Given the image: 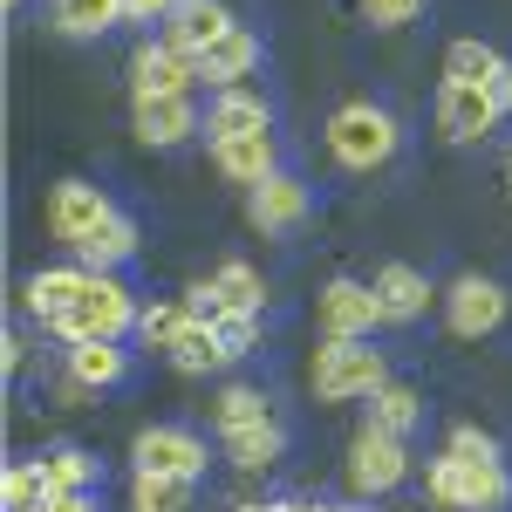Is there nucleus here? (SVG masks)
I'll use <instances>...</instances> for the list:
<instances>
[{
    "label": "nucleus",
    "instance_id": "41",
    "mask_svg": "<svg viewBox=\"0 0 512 512\" xmlns=\"http://www.w3.org/2000/svg\"><path fill=\"white\" fill-rule=\"evenodd\" d=\"M506 185H512V158H506Z\"/></svg>",
    "mask_w": 512,
    "mask_h": 512
},
{
    "label": "nucleus",
    "instance_id": "29",
    "mask_svg": "<svg viewBox=\"0 0 512 512\" xmlns=\"http://www.w3.org/2000/svg\"><path fill=\"white\" fill-rule=\"evenodd\" d=\"M212 287H219V308H226V315H260V308H267V287H260V274H253L246 260H226V267L212 274Z\"/></svg>",
    "mask_w": 512,
    "mask_h": 512
},
{
    "label": "nucleus",
    "instance_id": "35",
    "mask_svg": "<svg viewBox=\"0 0 512 512\" xmlns=\"http://www.w3.org/2000/svg\"><path fill=\"white\" fill-rule=\"evenodd\" d=\"M117 7H123V21H171L178 0H117Z\"/></svg>",
    "mask_w": 512,
    "mask_h": 512
},
{
    "label": "nucleus",
    "instance_id": "39",
    "mask_svg": "<svg viewBox=\"0 0 512 512\" xmlns=\"http://www.w3.org/2000/svg\"><path fill=\"white\" fill-rule=\"evenodd\" d=\"M233 512H280V506H233Z\"/></svg>",
    "mask_w": 512,
    "mask_h": 512
},
{
    "label": "nucleus",
    "instance_id": "15",
    "mask_svg": "<svg viewBox=\"0 0 512 512\" xmlns=\"http://www.w3.org/2000/svg\"><path fill=\"white\" fill-rule=\"evenodd\" d=\"M212 164L233 178V185H267L280 171V151H274V130H253V137H226V144H212Z\"/></svg>",
    "mask_w": 512,
    "mask_h": 512
},
{
    "label": "nucleus",
    "instance_id": "20",
    "mask_svg": "<svg viewBox=\"0 0 512 512\" xmlns=\"http://www.w3.org/2000/svg\"><path fill=\"white\" fill-rule=\"evenodd\" d=\"M506 69H512V62L492 48V41L465 35V41H451V48H444V82H478V89H492Z\"/></svg>",
    "mask_w": 512,
    "mask_h": 512
},
{
    "label": "nucleus",
    "instance_id": "17",
    "mask_svg": "<svg viewBox=\"0 0 512 512\" xmlns=\"http://www.w3.org/2000/svg\"><path fill=\"white\" fill-rule=\"evenodd\" d=\"M82 274H89V267H41V274H28V287H21L28 315H35L41 328H55V321L69 315V301L82 294Z\"/></svg>",
    "mask_w": 512,
    "mask_h": 512
},
{
    "label": "nucleus",
    "instance_id": "34",
    "mask_svg": "<svg viewBox=\"0 0 512 512\" xmlns=\"http://www.w3.org/2000/svg\"><path fill=\"white\" fill-rule=\"evenodd\" d=\"M444 451H458V458H499V444L478 431V424H458V431L444 437Z\"/></svg>",
    "mask_w": 512,
    "mask_h": 512
},
{
    "label": "nucleus",
    "instance_id": "36",
    "mask_svg": "<svg viewBox=\"0 0 512 512\" xmlns=\"http://www.w3.org/2000/svg\"><path fill=\"white\" fill-rule=\"evenodd\" d=\"M41 512H96V492H55Z\"/></svg>",
    "mask_w": 512,
    "mask_h": 512
},
{
    "label": "nucleus",
    "instance_id": "10",
    "mask_svg": "<svg viewBox=\"0 0 512 512\" xmlns=\"http://www.w3.org/2000/svg\"><path fill=\"white\" fill-rule=\"evenodd\" d=\"M499 117L506 110L492 103V89H478V82H437V130L451 144H478Z\"/></svg>",
    "mask_w": 512,
    "mask_h": 512
},
{
    "label": "nucleus",
    "instance_id": "28",
    "mask_svg": "<svg viewBox=\"0 0 512 512\" xmlns=\"http://www.w3.org/2000/svg\"><path fill=\"white\" fill-rule=\"evenodd\" d=\"M55 499L48 492V478H41V458H14L7 478H0V512H41Z\"/></svg>",
    "mask_w": 512,
    "mask_h": 512
},
{
    "label": "nucleus",
    "instance_id": "16",
    "mask_svg": "<svg viewBox=\"0 0 512 512\" xmlns=\"http://www.w3.org/2000/svg\"><path fill=\"white\" fill-rule=\"evenodd\" d=\"M253 130H274L267 103H260L253 89H219V96H212V110H205V137H212V144H226V137H253Z\"/></svg>",
    "mask_w": 512,
    "mask_h": 512
},
{
    "label": "nucleus",
    "instance_id": "3",
    "mask_svg": "<svg viewBox=\"0 0 512 512\" xmlns=\"http://www.w3.org/2000/svg\"><path fill=\"white\" fill-rule=\"evenodd\" d=\"M390 383V362L383 349H369V342H342V335H321L315 362H308V390L321 403H355V396H376Z\"/></svg>",
    "mask_w": 512,
    "mask_h": 512
},
{
    "label": "nucleus",
    "instance_id": "9",
    "mask_svg": "<svg viewBox=\"0 0 512 512\" xmlns=\"http://www.w3.org/2000/svg\"><path fill=\"white\" fill-rule=\"evenodd\" d=\"M192 82H198V62L192 55H178L171 41H144L137 55H130V96L144 103V96H192Z\"/></svg>",
    "mask_w": 512,
    "mask_h": 512
},
{
    "label": "nucleus",
    "instance_id": "12",
    "mask_svg": "<svg viewBox=\"0 0 512 512\" xmlns=\"http://www.w3.org/2000/svg\"><path fill=\"white\" fill-rule=\"evenodd\" d=\"M130 130H137V144L171 151V144H185L192 130H205V123H198L192 96H144V103H130Z\"/></svg>",
    "mask_w": 512,
    "mask_h": 512
},
{
    "label": "nucleus",
    "instance_id": "2",
    "mask_svg": "<svg viewBox=\"0 0 512 512\" xmlns=\"http://www.w3.org/2000/svg\"><path fill=\"white\" fill-rule=\"evenodd\" d=\"M137 301H130V287L117 274H82V294L69 301V315L55 321V335L76 349V342H123V335H137Z\"/></svg>",
    "mask_w": 512,
    "mask_h": 512
},
{
    "label": "nucleus",
    "instance_id": "22",
    "mask_svg": "<svg viewBox=\"0 0 512 512\" xmlns=\"http://www.w3.org/2000/svg\"><path fill=\"white\" fill-rule=\"evenodd\" d=\"M41 478H48V492H96L103 465L89 451H76V444H55V451H41Z\"/></svg>",
    "mask_w": 512,
    "mask_h": 512
},
{
    "label": "nucleus",
    "instance_id": "7",
    "mask_svg": "<svg viewBox=\"0 0 512 512\" xmlns=\"http://www.w3.org/2000/svg\"><path fill=\"white\" fill-rule=\"evenodd\" d=\"M315 321H321V335L369 342V328H383V301H376L369 280H328L315 294Z\"/></svg>",
    "mask_w": 512,
    "mask_h": 512
},
{
    "label": "nucleus",
    "instance_id": "18",
    "mask_svg": "<svg viewBox=\"0 0 512 512\" xmlns=\"http://www.w3.org/2000/svg\"><path fill=\"white\" fill-rule=\"evenodd\" d=\"M253 69H260V35H246V28H233L226 41H212L198 55V76L212 89H239V76H253Z\"/></svg>",
    "mask_w": 512,
    "mask_h": 512
},
{
    "label": "nucleus",
    "instance_id": "11",
    "mask_svg": "<svg viewBox=\"0 0 512 512\" xmlns=\"http://www.w3.org/2000/svg\"><path fill=\"white\" fill-rule=\"evenodd\" d=\"M233 28H239V21H233V7H226V0H178V7H171V21H164V41H171L178 55H192V62H198L212 41H226Z\"/></svg>",
    "mask_w": 512,
    "mask_h": 512
},
{
    "label": "nucleus",
    "instance_id": "14",
    "mask_svg": "<svg viewBox=\"0 0 512 512\" xmlns=\"http://www.w3.org/2000/svg\"><path fill=\"white\" fill-rule=\"evenodd\" d=\"M246 219H253L260 233H294V226L308 219V185H301V178H287V171H274L267 185H253V192H246Z\"/></svg>",
    "mask_w": 512,
    "mask_h": 512
},
{
    "label": "nucleus",
    "instance_id": "31",
    "mask_svg": "<svg viewBox=\"0 0 512 512\" xmlns=\"http://www.w3.org/2000/svg\"><path fill=\"white\" fill-rule=\"evenodd\" d=\"M185 321H192V308H185V301H151V308L137 315V342L171 355V342L185 335Z\"/></svg>",
    "mask_w": 512,
    "mask_h": 512
},
{
    "label": "nucleus",
    "instance_id": "21",
    "mask_svg": "<svg viewBox=\"0 0 512 512\" xmlns=\"http://www.w3.org/2000/svg\"><path fill=\"white\" fill-rule=\"evenodd\" d=\"M123 369H130V355L117 342H76L69 349V383L76 390H110V383H123Z\"/></svg>",
    "mask_w": 512,
    "mask_h": 512
},
{
    "label": "nucleus",
    "instance_id": "30",
    "mask_svg": "<svg viewBox=\"0 0 512 512\" xmlns=\"http://www.w3.org/2000/svg\"><path fill=\"white\" fill-rule=\"evenodd\" d=\"M192 478H144L137 472V485H130V512H192Z\"/></svg>",
    "mask_w": 512,
    "mask_h": 512
},
{
    "label": "nucleus",
    "instance_id": "6",
    "mask_svg": "<svg viewBox=\"0 0 512 512\" xmlns=\"http://www.w3.org/2000/svg\"><path fill=\"white\" fill-rule=\"evenodd\" d=\"M130 465L144 478H205V437H192L185 424H151L130 444Z\"/></svg>",
    "mask_w": 512,
    "mask_h": 512
},
{
    "label": "nucleus",
    "instance_id": "5",
    "mask_svg": "<svg viewBox=\"0 0 512 512\" xmlns=\"http://www.w3.org/2000/svg\"><path fill=\"white\" fill-rule=\"evenodd\" d=\"M403 478H410V444L396 431H383V424H362L349 437V492L355 499H383Z\"/></svg>",
    "mask_w": 512,
    "mask_h": 512
},
{
    "label": "nucleus",
    "instance_id": "26",
    "mask_svg": "<svg viewBox=\"0 0 512 512\" xmlns=\"http://www.w3.org/2000/svg\"><path fill=\"white\" fill-rule=\"evenodd\" d=\"M274 410H267V390H253V383H226V390L212 396V424L219 431H253V424H267Z\"/></svg>",
    "mask_w": 512,
    "mask_h": 512
},
{
    "label": "nucleus",
    "instance_id": "38",
    "mask_svg": "<svg viewBox=\"0 0 512 512\" xmlns=\"http://www.w3.org/2000/svg\"><path fill=\"white\" fill-rule=\"evenodd\" d=\"M280 512H342V506H308V499H280Z\"/></svg>",
    "mask_w": 512,
    "mask_h": 512
},
{
    "label": "nucleus",
    "instance_id": "19",
    "mask_svg": "<svg viewBox=\"0 0 512 512\" xmlns=\"http://www.w3.org/2000/svg\"><path fill=\"white\" fill-rule=\"evenodd\" d=\"M369 287H376V301H383V321H417L431 308V280L417 274V267H403V260H390Z\"/></svg>",
    "mask_w": 512,
    "mask_h": 512
},
{
    "label": "nucleus",
    "instance_id": "32",
    "mask_svg": "<svg viewBox=\"0 0 512 512\" xmlns=\"http://www.w3.org/2000/svg\"><path fill=\"white\" fill-rule=\"evenodd\" d=\"M212 328H219V342H226V362L260 349V315H226V321H212Z\"/></svg>",
    "mask_w": 512,
    "mask_h": 512
},
{
    "label": "nucleus",
    "instance_id": "1",
    "mask_svg": "<svg viewBox=\"0 0 512 512\" xmlns=\"http://www.w3.org/2000/svg\"><path fill=\"white\" fill-rule=\"evenodd\" d=\"M424 492L437 499V512H506L512 506V472H506V458L437 451L431 465H424Z\"/></svg>",
    "mask_w": 512,
    "mask_h": 512
},
{
    "label": "nucleus",
    "instance_id": "27",
    "mask_svg": "<svg viewBox=\"0 0 512 512\" xmlns=\"http://www.w3.org/2000/svg\"><path fill=\"white\" fill-rule=\"evenodd\" d=\"M369 424H383V431L410 437L417 424H424V396L410 390V383H383V390L369 396Z\"/></svg>",
    "mask_w": 512,
    "mask_h": 512
},
{
    "label": "nucleus",
    "instance_id": "33",
    "mask_svg": "<svg viewBox=\"0 0 512 512\" xmlns=\"http://www.w3.org/2000/svg\"><path fill=\"white\" fill-rule=\"evenodd\" d=\"M355 7H362L369 28H410L424 14V0H355Z\"/></svg>",
    "mask_w": 512,
    "mask_h": 512
},
{
    "label": "nucleus",
    "instance_id": "37",
    "mask_svg": "<svg viewBox=\"0 0 512 512\" xmlns=\"http://www.w3.org/2000/svg\"><path fill=\"white\" fill-rule=\"evenodd\" d=\"M492 103H499V110H506V117H512V69H506V76H499V82H492Z\"/></svg>",
    "mask_w": 512,
    "mask_h": 512
},
{
    "label": "nucleus",
    "instance_id": "40",
    "mask_svg": "<svg viewBox=\"0 0 512 512\" xmlns=\"http://www.w3.org/2000/svg\"><path fill=\"white\" fill-rule=\"evenodd\" d=\"M0 7H7V14H14V7H21V0H0Z\"/></svg>",
    "mask_w": 512,
    "mask_h": 512
},
{
    "label": "nucleus",
    "instance_id": "4",
    "mask_svg": "<svg viewBox=\"0 0 512 512\" xmlns=\"http://www.w3.org/2000/svg\"><path fill=\"white\" fill-rule=\"evenodd\" d=\"M396 144H403V130H396L390 110H376V103H342L335 117H328V151L342 171H376V164L396 158Z\"/></svg>",
    "mask_w": 512,
    "mask_h": 512
},
{
    "label": "nucleus",
    "instance_id": "25",
    "mask_svg": "<svg viewBox=\"0 0 512 512\" xmlns=\"http://www.w3.org/2000/svg\"><path fill=\"white\" fill-rule=\"evenodd\" d=\"M117 21H123L117 0H55V28L69 41H96V35H110Z\"/></svg>",
    "mask_w": 512,
    "mask_h": 512
},
{
    "label": "nucleus",
    "instance_id": "8",
    "mask_svg": "<svg viewBox=\"0 0 512 512\" xmlns=\"http://www.w3.org/2000/svg\"><path fill=\"white\" fill-rule=\"evenodd\" d=\"M110 219H117V205L96 192V185H76V178H69V185H55V192H48V233L62 239L69 253H82V246L103 233Z\"/></svg>",
    "mask_w": 512,
    "mask_h": 512
},
{
    "label": "nucleus",
    "instance_id": "24",
    "mask_svg": "<svg viewBox=\"0 0 512 512\" xmlns=\"http://www.w3.org/2000/svg\"><path fill=\"white\" fill-rule=\"evenodd\" d=\"M171 369H185V376L226 369V342H219V328H212V321H185V335L171 342Z\"/></svg>",
    "mask_w": 512,
    "mask_h": 512
},
{
    "label": "nucleus",
    "instance_id": "23",
    "mask_svg": "<svg viewBox=\"0 0 512 512\" xmlns=\"http://www.w3.org/2000/svg\"><path fill=\"white\" fill-rule=\"evenodd\" d=\"M280 451H287V431H280V417L253 424V431H226V458H233L239 472H267Z\"/></svg>",
    "mask_w": 512,
    "mask_h": 512
},
{
    "label": "nucleus",
    "instance_id": "13",
    "mask_svg": "<svg viewBox=\"0 0 512 512\" xmlns=\"http://www.w3.org/2000/svg\"><path fill=\"white\" fill-rule=\"evenodd\" d=\"M506 287L499 280H478V274H465L451 294H444V315H451V328L458 335H492L499 321H506Z\"/></svg>",
    "mask_w": 512,
    "mask_h": 512
}]
</instances>
